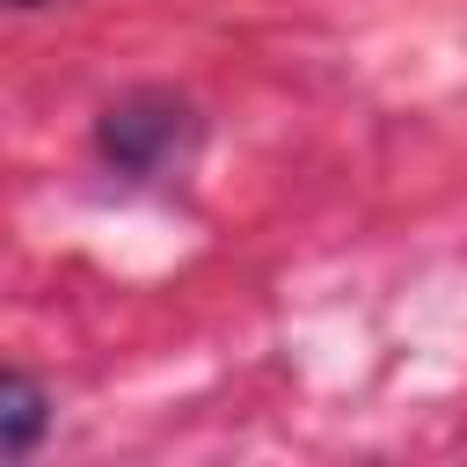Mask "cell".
I'll return each instance as SVG.
<instances>
[{"mask_svg":"<svg viewBox=\"0 0 467 467\" xmlns=\"http://www.w3.org/2000/svg\"><path fill=\"white\" fill-rule=\"evenodd\" d=\"M190 139H197V117H190V102H175L168 88L117 95V102L102 109V124H95V153H102L117 175H131V182L168 175V168L190 153Z\"/></svg>","mask_w":467,"mask_h":467,"instance_id":"obj_1","label":"cell"},{"mask_svg":"<svg viewBox=\"0 0 467 467\" xmlns=\"http://www.w3.org/2000/svg\"><path fill=\"white\" fill-rule=\"evenodd\" d=\"M44 431H51V394H44V379H29V372L0 365V460L36 452V445H44Z\"/></svg>","mask_w":467,"mask_h":467,"instance_id":"obj_2","label":"cell"},{"mask_svg":"<svg viewBox=\"0 0 467 467\" xmlns=\"http://www.w3.org/2000/svg\"><path fill=\"white\" fill-rule=\"evenodd\" d=\"M7 7H44V0H7Z\"/></svg>","mask_w":467,"mask_h":467,"instance_id":"obj_3","label":"cell"}]
</instances>
